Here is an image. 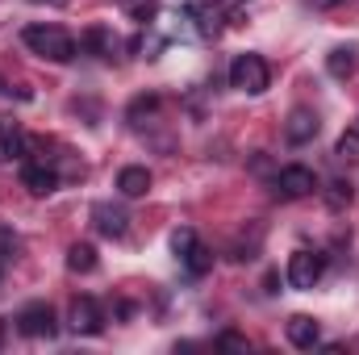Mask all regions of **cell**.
I'll use <instances>...</instances> for the list:
<instances>
[{
    "label": "cell",
    "mask_w": 359,
    "mask_h": 355,
    "mask_svg": "<svg viewBox=\"0 0 359 355\" xmlns=\"http://www.w3.org/2000/svg\"><path fill=\"white\" fill-rule=\"evenodd\" d=\"M13 251H17V239H13V230H4V226H0V260H8Z\"/></svg>",
    "instance_id": "cell-23"
},
{
    "label": "cell",
    "mask_w": 359,
    "mask_h": 355,
    "mask_svg": "<svg viewBox=\"0 0 359 355\" xmlns=\"http://www.w3.org/2000/svg\"><path fill=\"white\" fill-rule=\"evenodd\" d=\"M318 339H322V326H318L309 314L288 318V343H292L297 351H313V347H318Z\"/></svg>",
    "instance_id": "cell-10"
},
{
    "label": "cell",
    "mask_w": 359,
    "mask_h": 355,
    "mask_svg": "<svg viewBox=\"0 0 359 355\" xmlns=\"http://www.w3.org/2000/svg\"><path fill=\"white\" fill-rule=\"evenodd\" d=\"M355 155H359V130H351V134L339 138V159H355Z\"/></svg>",
    "instance_id": "cell-20"
},
{
    "label": "cell",
    "mask_w": 359,
    "mask_h": 355,
    "mask_svg": "<svg viewBox=\"0 0 359 355\" xmlns=\"http://www.w3.org/2000/svg\"><path fill=\"white\" fill-rule=\"evenodd\" d=\"M180 264L188 267V276H205V272L213 267V251H209L205 243H192V251H188V255H184Z\"/></svg>",
    "instance_id": "cell-15"
},
{
    "label": "cell",
    "mask_w": 359,
    "mask_h": 355,
    "mask_svg": "<svg viewBox=\"0 0 359 355\" xmlns=\"http://www.w3.org/2000/svg\"><path fill=\"white\" fill-rule=\"evenodd\" d=\"M330 188H334V192H330V205H343V201H351V184H343V180H334Z\"/></svg>",
    "instance_id": "cell-22"
},
{
    "label": "cell",
    "mask_w": 359,
    "mask_h": 355,
    "mask_svg": "<svg viewBox=\"0 0 359 355\" xmlns=\"http://www.w3.org/2000/svg\"><path fill=\"white\" fill-rule=\"evenodd\" d=\"M322 272H326V255H322V251L301 247V251L288 255V284H292V288H313V284L322 280Z\"/></svg>",
    "instance_id": "cell-4"
},
{
    "label": "cell",
    "mask_w": 359,
    "mask_h": 355,
    "mask_svg": "<svg viewBox=\"0 0 359 355\" xmlns=\"http://www.w3.org/2000/svg\"><path fill=\"white\" fill-rule=\"evenodd\" d=\"M318 113L313 109H292L288 113V121H284V138L292 142V147H305V142H313L318 138Z\"/></svg>",
    "instance_id": "cell-7"
},
{
    "label": "cell",
    "mask_w": 359,
    "mask_h": 355,
    "mask_svg": "<svg viewBox=\"0 0 359 355\" xmlns=\"http://www.w3.org/2000/svg\"><path fill=\"white\" fill-rule=\"evenodd\" d=\"M147 188H151V172L147 168H121L117 172V192L121 196H147Z\"/></svg>",
    "instance_id": "cell-11"
},
{
    "label": "cell",
    "mask_w": 359,
    "mask_h": 355,
    "mask_svg": "<svg viewBox=\"0 0 359 355\" xmlns=\"http://www.w3.org/2000/svg\"><path fill=\"white\" fill-rule=\"evenodd\" d=\"M196 17H201V34H205V38H217V34H222V21H226V17H222L217 8H201Z\"/></svg>",
    "instance_id": "cell-18"
},
{
    "label": "cell",
    "mask_w": 359,
    "mask_h": 355,
    "mask_svg": "<svg viewBox=\"0 0 359 355\" xmlns=\"http://www.w3.org/2000/svg\"><path fill=\"white\" fill-rule=\"evenodd\" d=\"M309 4H313V8H339L343 0H309Z\"/></svg>",
    "instance_id": "cell-24"
},
{
    "label": "cell",
    "mask_w": 359,
    "mask_h": 355,
    "mask_svg": "<svg viewBox=\"0 0 359 355\" xmlns=\"http://www.w3.org/2000/svg\"><path fill=\"white\" fill-rule=\"evenodd\" d=\"M155 113H159V96H134L130 109H126V121L130 126H147V117H155Z\"/></svg>",
    "instance_id": "cell-13"
},
{
    "label": "cell",
    "mask_w": 359,
    "mask_h": 355,
    "mask_svg": "<svg viewBox=\"0 0 359 355\" xmlns=\"http://www.w3.org/2000/svg\"><path fill=\"white\" fill-rule=\"evenodd\" d=\"M217 347H226V351H247V339H243V335H234V330H226V335L217 339Z\"/></svg>",
    "instance_id": "cell-21"
},
{
    "label": "cell",
    "mask_w": 359,
    "mask_h": 355,
    "mask_svg": "<svg viewBox=\"0 0 359 355\" xmlns=\"http://www.w3.org/2000/svg\"><path fill=\"white\" fill-rule=\"evenodd\" d=\"M268 84H271V72L264 63V55H238L230 63V88L247 92V96H259V92H268Z\"/></svg>",
    "instance_id": "cell-2"
},
{
    "label": "cell",
    "mask_w": 359,
    "mask_h": 355,
    "mask_svg": "<svg viewBox=\"0 0 359 355\" xmlns=\"http://www.w3.org/2000/svg\"><path fill=\"white\" fill-rule=\"evenodd\" d=\"M8 92H13V88H8V84H4V76H0V96H8Z\"/></svg>",
    "instance_id": "cell-26"
},
{
    "label": "cell",
    "mask_w": 359,
    "mask_h": 355,
    "mask_svg": "<svg viewBox=\"0 0 359 355\" xmlns=\"http://www.w3.org/2000/svg\"><path fill=\"white\" fill-rule=\"evenodd\" d=\"M326 72H330V76H339V80H347V76L355 72V51H351V46L330 51V55H326Z\"/></svg>",
    "instance_id": "cell-12"
},
{
    "label": "cell",
    "mask_w": 359,
    "mask_h": 355,
    "mask_svg": "<svg viewBox=\"0 0 359 355\" xmlns=\"http://www.w3.org/2000/svg\"><path fill=\"white\" fill-rule=\"evenodd\" d=\"M92 226H96L104 239H121V234L130 230V213H126L121 205L100 201V205H92Z\"/></svg>",
    "instance_id": "cell-6"
},
{
    "label": "cell",
    "mask_w": 359,
    "mask_h": 355,
    "mask_svg": "<svg viewBox=\"0 0 359 355\" xmlns=\"http://www.w3.org/2000/svg\"><path fill=\"white\" fill-rule=\"evenodd\" d=\"M72 330L76 335H100L104 330V314L92 297H76L72 301Z\"/></svg>",
    "instance_id": "cell-8"
},
{
    "label": "cell",
    "mask_w": 359,
    "mask_h": 355,
    "mask_svg": "<svg viewBox=\"0 0 359 355\" xmlns=\"http://www.w3.org/2000/svg\"><path fill=\"white\" fill-rule=\"evenodd\" d=\"M25 46L34 51V55H42V59H50V63H72L76 55H80V46H76V38L63 29V25H25Z\"/></svg>",
    "instance_id": "cell-1"
},
{
    "label": "cell",
    "mask_w": 359,
    "mask_h": 355,
    "mask_svg": "<svg viewBox=\"0 0 359 355\" xmlns=\"http://www.w3.org/2000/svg\"><path fill=\"white\" fill-rule=\"evenodd\" d=\"M29 4H55V8H63L67 0H29Z\"/></svg>",
    "instance_id": "cell-25"
},
{
    "label": "cell",
    "mask_w": 359,
    "mask_h": 355,
    "mask_svg": "<svg viewBox=\"0 0 359 355\" xmlns=\"http://www.w3.org/2000/svg\"><path fill=\"white\" fill-rule=\"evenodd\" d=\"M192 243H196V234H192L188 226H180L176 234H172V251H176V260H184V255L192 251Z\"/></svg>",
    "instance_id": "cell-19"
},
{
    "label": "cell",
    "mask_w": 359,
    "mask_h": 355,
    "mask_svg": "<svg viewBox=\"0 0 359 355\" xmlns=\"http://www.w3.org/2000/svg\"><path fill=\"white\" fill-rule=\"evenodd\" d=\"M96 264H100V260H96V247L72 243V251H67V267H72V272H84V276H88V272H96Z\"/></svg>",
    "instance_id": "cell-14"
},
{
    "label": "cell",
    "mask_w": 359,
    "mask_h": 355,
    "mask_svg": "<svg viewBox=\"0 0 359 355\" xmlns=\"http://www.w3.org/2000/svg\"><path fill=\"white\" fill-rule=\"evenodd\" d=\"M313 188H318V176H313L309 168H301V163L276 172V192H280L284 201H301V196H309Z\"/></svg>",
    "instance_id": "cell-5"
},
{
    "label": "cell",
    "mask_w": 359,
    "mask_h": 355,
    "mask_svg": "<svg viewBox=\"0 0 359 355\" xmlns=\"http://www.w3.org/2000/svg\"><path fill=\"white\" fill-rule=\"evenodd\" d=\"M21 184H25L34 196H50V192L59 188V172H55L50 163H25V168H21Z\"/></svg>",
    "instance_id": "cell-9"
},
{
    "label": "cell",
    "mask_w": 359,
    "mask_h": 355,
    "mask_svg": "<svg viewBox=\"0 0 359 355\" xmlns=\"http://www.w3.org/2000/svg\"><path fill=\"white\" fill-rule=\"evenodd\" d=\"M121 4V13L126 17H134V21H155V13H159V0H117Z\"/></svg>",
    "instance_id": "cell-16"
},
{
    "label": "cell",
    "mask_w": 359,
    "mask_h": 355,
    "mask_svg": "<svg viewBox=\"0 0 359 355\" xmlns=\"http://www.w3.org/2000/svg\"><path fill=\"white\" fill-rule=\"evenodd\" d=\"M17 330L25 339H55L59 335V322H55V309L46 301H29L21 314H17Z\"/></svg>",
    "instance_id": "cell-3"
},
{
    "label": "cell",
    "mask_w": 359,
    "mask_h": 355,
    "mask_svg": "<svg viewBox=\"0 0 359 355\" xmlns=\"http://www.w3.org/2000/svg\"><path fill=\"white\" fill-rule=\"evenodd\" d=\"M84 42H88L96 55L113 59V46H117V42H113V34H109V29H88V38H84Z\"/></svg>",
    "instance_id": "cell-17"
},
{
    "label": "cell",
    "mask_w": 359,
    "mask_h": 355,
    "mask_svg": "<svg viewBox=\"0 0 359 355\" xmlns=\"http://www.w3.org/2000/svg\"><path fill=\"white\" fill-rule=\"evenodd\" d=\"M0 343H4V330H0Z\"/></svg>",
    "instance_id": "cell-27"
}]
</instances>
